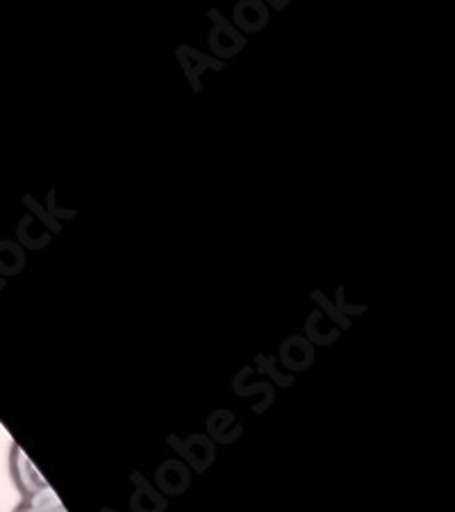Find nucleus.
Returning <instances> with one entry per match:
<instances>
[{
    "instance_id": "f257e3e1",
    "label": "nucleus",
    "mask_w": 455,
    "mask_h": 512,
    "mask_svg": "<svg viewBox=\"0 0 455 512\" xmlns=\"http://www.w3.org/2000/svg\"><path fill=\"white\" fill-rule=\"evenodd\" d=\"M10 472H12L16 490L21 492V499H30V497H35V494L46 492L48 487H51L46 483V478L37 472L35 465H32L30 458L23 453L19 444H12Z\"/></svg>"
},
{
    "instance_id": "f03ea898",
    "label": "nucleus",
    "mask_w": 455,
    "mask_h": 512,
    "mask_svg": "<svg viewBox=\"0 0 455 512\" xmlns=\"http://www.w3.org/2000/svg\"><path fill=\"white\" fill-rule=\"evenodd\" d=\"M12 512H69L64 508V503L57 497L53 487H48L46 492L35 494L30 499H21L19 506H16Z\"/></svg>"
}]
</instances>
